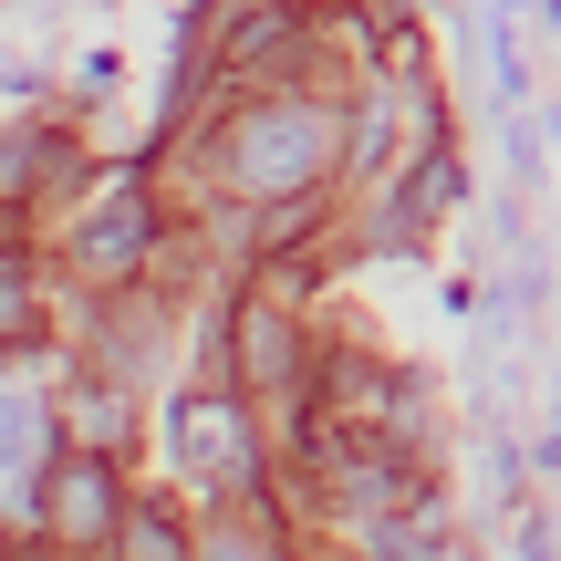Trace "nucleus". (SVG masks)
Wrapping results in <instances>:
<instances>
[{
  "label": "nucleus",
  "instance_id": "f257e3e1",
  "mask_svg": "<svg viewBox=\"0 0 561 561\" xmlns=\"http://www.w3.org/2000/svg\"><path fill=\"white\" fill-rule=\"evenodd\" d=\"M322 136H333L322 104H280V115L250 125V146L229 157V178H240V187H271V198H312V178L333 167V146H322Z\"/></svg>",
  "mask_w": 561,
  "mask_h": 561
},
{
  "label": "nucleus",
  "instance_id": "f03ea898",
  "mask_svg": "<svg viewBox=\"0 0 561 561\" xmlns=\"http://www.w3.org/2000/svg\"><path fill=\"white\" fill-rule=\"evenodd\" d=\"M53 530H62V541H104V530H125V510H115V489H104L94 458H73L53 479Z\"/></svg>",
  "mask_w": 561,
  "mask_h": 561
},
{
  "label": "nucleus",
  "instance_id": "7ed1b4c3",
  "mask_svg": "<svg viewBox=\"0 0 561 561\" xmlns=\"http://www.w3.org/2000/svg\"><path fill=\"white\" fill-rule=\"evenodd\" d=\"M219 437H240V405H229V396H187V405H178V447H187V458H219ZM219 479L250 489V447H229Z\"/></svg>",
  "mask_w": 561,
  "mask_h": 561
},
{
  "label": "nucleus",
  "instance_id": "20e7f679",
  "mask_svg": "<svg viewBox=\"0 0 561 561\" xmlns=\"http://www.w3.org/2000/svg\"><path fill=\"white\" fill-rule=\"evenodd\" d=\"M136 240H146L136 208H104V229H83V271H125V261H136Z\"/></svg>",
  "mask_w": 561,
  "mask_h": 561
},
{
  "label": "nucleus",
  "instance_id": "39448f33",
  "mask_svg": "<svg viewBox=\"0 0 561 561\" xmlns=\"http://www.w3.org/2000/svg\"><path fill=\"white\" fill-rule=\"evenodd\" d=\"M115 541H125V561H187L167 510H125V530H115Z\"/></svg>",
  "mask_w": 561,
  "mask_h": 561
}]
</instances>
